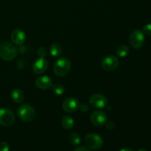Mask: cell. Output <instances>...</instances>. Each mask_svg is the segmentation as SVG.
<instances>
[{
  "mask_svg": "<svg viewBox=\"0 0 151 151\" xmlns=\"http://www.w3.org/2000/svg\"><path fill=\"white\" fill-rule=\"evenodd\" d=\"M18 53L17 48L13 44L3 42L0 44V58L6 61L13 60Z\"/></svg>",
  "mask_w": 151,
  "mask_h": 151,
  "instance_id": "6da1fadb",
  "label": "cell"
},
{
  "mask_svg": "<svg viewBox=\"0 0 151 151\" xmlns=\"http://www.w3.org/2000/svg\"><path fill=\"white\" fill-rule=\"evenodd\" d=\"M71 68L70 61L66 58L62 57L58 59L54 65L55 74L58 77H63L69 73Z\"/></svg>",
  "mask_w": 151,
  "mask_h": 151,
  "instance_id": "7a4b0ae2",
  "label": "cell"
},
{
  "mask_svg": "<svg viewBox=\"0 0 151 151\" xmlns=\"http://www.w3.org/2000/svg\"><path fill=\"white\" fill-rule=\"evenodd\" d=\"M17 115L21 120L30 122L35 117V111L31 106L27 104L22 105L17 110Z\"/></svg>",
  "mask_w": 151,
  "mask_h": 151,
  "instance_id": "3957f363",
  "label": "cell"
},
{
  "mask_svg": "<svg viewBox=\"0 0 151 151\" xmlns=\"http://www.w3.org/2000/svg\"><path fill=\"white\" fill-rule=\"evenodd\" d=\"M85 144L87 147L91 150H98L103 145V139L97 134H89L86 136Z\"/></svg>",
  "mask_w": 151,
  "mask_h": 151,
  "instance_id": "277c9868",
  "label": "cell"
},
{
  "mask_svg": "<svg viewBox=\"0 0 151 151\" xmlns=\"http://www.w3.org/2000/svg\"><path fill=\"white\" fill-rule=\"evenodd\" d=\"M129 42L133 48H141L145 44V35L143 32L139 29L133 31L130 35Z\"/></svg>",
  "mask_w": 151,
  "mask_h": 151,
  "instance_id": "5b68a950",
  "label": "cell"
},
{
  "mask_svg": "<svg viewBox=\"0 0 151 151\" xmlns=\"http://www.w3.org/2000/svg\"><path fill=\"white\" fill-rule=\"evenodd\" d=\"M15 121L13 112L7 109H0V125L2 126H10Z\"/></svg>",
  "mask_w": 151,
  "mask_h": 151,
  "instance_id": "8992f818",
  "label": "cell"
},
{
  "mask_svg": "<svg viewBox=\"0 0 151 151\" xmlns=\"http://www.w3.org/2000/svg\"><path fill=\"white\" fill-rule=\"evenodd\" d=\"M101 66L104 70L112 72L114 71L119 66V60L114 55L106 56L102 60Z\"/></svg>",
  "mask_w": 151,
  "mask_h": 151,
  "instance_id": "52a82bcc",
  "label": "cell"
},
{
  "mask_svg": "<svg viewBox=\"0 0 151 151\" xmlns=\"http://www.w3.org/2000/svg\"><path fill=\"white\" fill-rule=\"evenodd\" d=\"M91 121L95 126L101 127L106 125L108 121L106 114L103 111H95L91 115Z\"/></svg>",
  "mask_w": 151,
  "mask_h": 151,
  "instance_id": "ba28073f",
  "label": "cell"
},
{
  "mask_svg": "<svg viewBox=\"0 0 151 151\" xmlns=\"http://www.w3.org/2000/svg\"><path fill=\"white\" fill-rule=\"evenodd\" d=\"M89 103L96 109H103L108 104V100L103 94H94L89 98Z\"/></svg>",
  "mask_w": 151,
  "mask_h": 151,
  "instance_id": "9c48e42d",
  "label": "cell"
},
{
  "mask_svg": "<svg viewBox=\"0 0 151 151\" xmlns=\"http://www.w3.org/2000/svg\"><path fill=\"white\" fill-rule=\"evenodd\" d=\"M63 110L68 113H73L79 109L80 103L75 97H68L65 99L62 105Z\"/></svg>",
  "mask_w": 151,
  "mask_h": 151,
  "instance_id": "30bf717a",
  "label": "cell"
},
{
  "mask_svg": "<svg viewBox=\"0 0 151 151\" xmlns=\"http://www.w3.org/2000/svg\"><path fill=\"white\" fill-rule=\"evenodd\" d=\"M48 68V61L44 58H39L32 66V70L37 75H41L45 72Z\"/></svg>",
  "mask_w": 151,
  "mask_h": 151,
  "instance_id": "8fae6325",
  "label": "cell"
},
{
  "mask_svg": "<svg viewBox=\"0 0 151 151\" xmlns=\"http://www.w3.org/2000/svg\"><path fill=\"white\" fill-rule=\"evenodd\" d=\"M10 38H11L13 44H15L16 45L21 46L25 42L26 35H25L24 32L22 31V29H16L12 32L11 35H10Z\"/></svg>",
  "mask_w": 151,
  "mask_h": 151,
  "instance_id": "7c38bea8",
  "label": "cell"
},
{
  "mask_svg": "<svg viewBox=\"0 0 151 151\" xmlns=\"http://www.w3.org/2000/svg\"><path fill=\"white\" fill-rule=\"evenodd\" d=\"M35 86L40 89H47L52 86V80L46 75L40 76L35 80Z\"/></svg>",
  "mask_w": 151,
  "mask_h": 151,
  "instance_id": "4fadbf2b",
  "label": "cell"
},
{
  "mask_svg": "<svg viewBox=\"0 0 151 151\" xmlns=\"http://www.w3.org/2000/svg\"><path fill=\"white\" fill-rule=\"evenodd\" d=\"M11 97L13 100H14V102H16V103H22L24 101V94L23 91L22 90L16 88V89H14L12 91Z\"/></svg>",
  "mask_w": 151,
  "mask_h": 151,
  "instance_id": "5bb4252c",
  "label": "cell"
},
{
  "mask_svg": "<svg viewBox=\"0 0 151 151\" xmlns=\"http://www.w3.org/2000/svg\"><path fill=\"white\" fill-rule=\"evenodd\" d=\"M61 123L63 128L69 130L72 129V128H73L74 125H75V121H74V119H72V117H70V116H63V119H62Z\"/></svg>",
  "mask_w": 151,
  "mask_h": 151,
  "instance_id": "9a60e30c",
  "label": "cell"
},
{
  "mask_svg": "<svg viewBox=\"0 0 151 151\" xmlns=\"http://www.w3.org/2000/svg\"><path fill=\"white\" fill-rule=\"evenodd\" d=\"M50 54L54 57H58L62 52V47L59 44H52L50 48Z\"/></svg>",
  "mask_w": 151,
  "mask_h": 151,
  "instance_id": "2e32d148",
  "label": "cell"
},
{
  "mask_svg": "<svg viewBox=\"0 0 151 151\" xmlns=\"http://www.w3.org/2000/svg\"><path fill=\"white\" fill-rule=\"evenodd\" d=\"M129 52V49L125 45H120L117 47L116 50V53L119 57L124 58L127 56V55Z\"/></svg>",
  "mask_w": 151,
  "mask_h": 151,
  "instance_id": "e0dca14e",
  "label": "cell"
},
{
  "mask_svg": "<svg viewBox=\"0 0 151 151\" xmlns=\"http://www.w3.org/2000/svg\"><path fill=\"white\" fill-rule=\"evenodd\" d=\"M52 89L53 92L55 94H57V95H62L65 91L64 86L60 83L52 84Z\"/></svg>",
  "mask_w": 151,
  "mask_h": 151,
  "instance_id": "ac0fdd59",
  "label": "cell"
},
{
  "mask_svg": "<svg viewBox=\"0 0 151 151\" xmlns=\"http://www.w3.org/2000/svg\"><path fill=\"white\" fill-rule=\"evenodd\" d=\"M69 141L74 145H78L81 142V138L79 136V134L72 133L69 136Z\"/></svg>",
  "mask_w": 151,
  "mask_h": 151,
  "instance_id": "d6986e66",
  "label": "cell"
},
{
  "mask_svg": "<svg viewBox=\"0 0 151 151\" xmlns=\"http://www.w3.org/2000/svg\"><path fill=\"white\" fill-rule=\"evenodd\" d=\"M143 32L147 35H151V24H147L143 27Z\"/></svg>",
  "mask_w": 151,
  "mask_h": 151,
  "instance_id": "ffe728a7",
  "label": "cell"
},
{
  "mask_svg": "<svg viewBox=\"0 0 151 151\" xmlns=\"http://www.w3.org/2000/svg\"><path fill=\"white\" fill-rule=\"evenodd\" d=\"M9 145L5 142H0V151H9Z\"/></svg>",
  "mask_w": 151,
  "mask_h": 151,
  "instance_id": "44dd1931",
  "label": "cell"
},
{
  "mask_svg": "<svg viewBox=\"0 0 151 151\" xmlns=\"http://www.w3.org/2000/svg\"><path fill=\"white\" fill-rule=\"evenodd\" d=\"M47 55V51H46V49L44 47H41V48L38 49V55L39 58H44L45 55Z\"/></svg>",
  "mask_w": 151,
  "mask_h": 151,
  "instance_id": "7402d4cb",
  "label": "cell"
},
{
  "mask_svg": "<svg viewBox=\"0 0 151 151\" xmlns=\"http://www.w3.org/2000/svg\"><path fill=\"white\" fill-rule=\"evenodd\" d=\"M79 109H81V110L83 112L88 111V106H87L86 104H85V103H83V104H81V105L80 104Z\"/></svg>",
  "mask_w": 151,
  "mask_h": 151,
  "instance_id": "603a6c76",
  "label": "cell"
},
{
  "mask_svg": "<svg viewBox=\"0 0 151 151\" xmlns=\"http://www.w3.org/2000/svg\"><path fill=\"white\" fill-rule=\"evenodd\" d=\"M106 126L109 130H112L114 128V124L112 122H107L106 123Z\"/></svg>",
  "mask_w": 151,
  "mask_h": 151,
  "instance_id": "cb8c5ba5",
  "label": "cell"
},
{
  "mask_svg": "<svg viewBox=\"0 0 151 151\" xmlns=\"http://www.w3.org/2000/svg\"><path fill=\"white\" fill-rule=\"evenodd\" d=\"M74 151H90L89 149L88 148V147H78V148L75 149Z\"/></svg>",
  "mask_w": 151,
  "mask_h": 151,
  "instance_id": "d4e9b609",
  "label": "cell"
},
{
  "mask_svg": "<svg viewBox=\"0 0 151 151\" xmlns=\"http://www.w3.org/2000/svg\"><path fill=\"white\" fill-rule=\"evenodd\" d=\"M120 151H134V150H132L131 148H128V147H125V148H122Z\"/></svg>",
  "mask_w": 151,
  "mask_h": 151,
  "instance_id": "484cf974",
  "label": "cell"
},
{
  "mask_svg": "<svg viewBox=\"0 0 151 151\" xmlns=\"http://www.w3.org/2000/svg\"><path fill=\"white\" fill-rule=\"evenodd\" d=\"M139 151H147V150H145V149H140Z\"/></svg>",
  "mask_w": 151,
  "mask_h": 151,
  "instance_id": "4316f807",
  "label": "cell"
}]
</instances>
